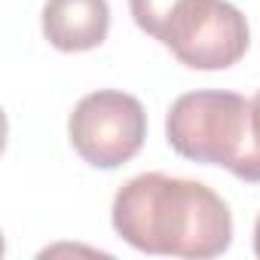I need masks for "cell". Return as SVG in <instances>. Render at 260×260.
I'll return each instance as SVG.
<instances>
[{"mask_svg": "<svg viewBox=\"0 0 260 260\" xmlns=\"http://www.w3.org/2000/svg\"><path fill=\"white\" fill-rule=\"evenodd\" d=\"M166 138L184 159L223 166L248 184L260 181V138L251 101L236 92L202 89L181 95L169 107Z\"/></svg>", "mask_w": 260, "mask_h": 260, "instance_id": "7a4b0ae2", "label": "cell"}, {"mask_svg": "<svg viewBox=\"0 0 260 260\" xmlns=\"http://www.w3.org/2000/svg\"><path fill=\"white\" fill-rule=\"evenodd\" d=\"M153 40L193 71H223L248 52V22L226 0H178Z\"/></svg>", "mask_w": 260, "mask_h": 260, "instance_id": "3957f363", "label": "cell"}, {"mask_svg": "<svg viewBox=\"0 0 260 260\" xmlns=\"http://www.w3.org/2000/svg\"><path fill=\"white\" fill-rule=\"evenodd\" d=\"M113 230L135 251L208 260L230 248L233 217L226 202L205 184L138 175L113 196Z\"/></svg>", "mask_w": 260, "mask_h": 260, "instance_id": "6da1fadb", "label": "cell"}, {"mask_svg": "<svg viewBox=\"0 0 260 260\" xmlns=\"http://www.w3.org/2000/svg\"><path fill=\"white\" fill-rule=\"evenodd\" d=\"M107 0H46L43 37L61 52H86L107 40Z\"/></svg>", "mask_w": 260, "mask_h": 260, "instance_id": "5b68a950", "label": "cell"}, {"mask_svg": "<svg viewBox=\"0 0 260 260\" xmlns=\"http://www.w3.org/2000/svg\"><path fill=\"white\" fill-rule=\"evenodd\" d=\"M251 119H254V132H257V138H260V89H257V95L251 98Z\"/></svg>", "mask_w": 260, "mask_h": 260, "instance_id": "8992f818", "label": "cell"}, {"mask_svg": "<svg viewBox=\"0 0 260 260\" xmlns=\"http://www.w3.org/2000/svg\"><path fill=\"white\" fill-rule=\"evenodd\" d=\"M254 251L260 257V217H257V226H254Z\"/></svg>", "mask_w": 260, "mask_h": 260, "instance_id": "52a82bcc", "label": "cell"}, {"mask_svg": "<svg viewBox=\"0 0 260 260\" xmlns=\"http://www.w3.org/2000/svg\"><path fill=\"white\" fill-rule=\"evenodd\" d=\"M68 135L83 162L116 169L128 162L147 138V113L141 101L119 89H98L77 101Z\"/></svg>", "mask_w": 260, "mask_h": 260, "instance_id": "277c9868", "label": "cell"}]
</instances>
